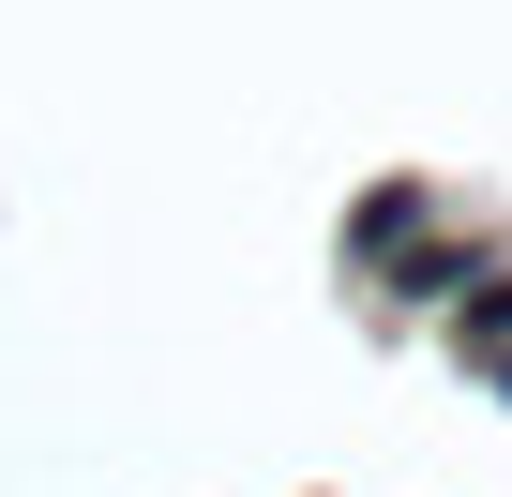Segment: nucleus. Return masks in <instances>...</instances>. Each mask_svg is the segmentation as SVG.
<instances>
[{
  "label": "nucleus",
  "instance_id": "1",
  "mask_svg": "<svg viewBox=\"0 0 512 497\" xmlns=\"http://www.w3.org/2000/svg\"><path fill=\"white\" fill-rule=\"evenodd\" d=\"M407 241H422V181H377V196L347 211V257H362V272H392Z\"/></svg>",
  "mask_w": 512,
  "mask_h": 497
}]
</instances>
